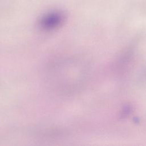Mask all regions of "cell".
I'll return each instance as SVG.
<instances>
[{
    "instance_id": "obj_1",
    "label": "cell",
    "mask_w": 146,
    "mask_h": 146,
    "mask_svg": "<svg viewBox=\"0 0 146 146\" xmlns=\"http://www.w3.org/2000/svg\"><path fill=\"white\" fill-rule=\"evenodd\" d=\"M63 19L60 13L54 12L45 16L42 20V25L46 28H52L59 25Z\"/></svg>"
}]
</instances>
